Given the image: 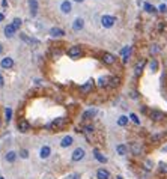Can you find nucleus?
Segmentation results:
<instances>
[{"instance_id": "cd10ccee", "label": "nucleus", "mask_w": 167, "mask_h": 179, "mask_svg": "<svg viewBox=\"0 0 167 179\" xmlns=\"http://www.w3.org/2000/svg\"><path fill=\"white\" fill-rule=\"evenodd\" d=\"M131 151L134 152V155H139V154H140V146H139L137 143H132V144H131Z\"/></svg>"}, {"instance_id": "0eeeda50", "label": "nucleus", "mask_w": 167, "mask_h": 179, "mask_svg": "<svg viewBox=\"0 0 167 179\" xmlns=\"http://www.w3.org/2000/svg\"><path fill=\"white\" fill-rule=\"evenodd\" d=\"M0 66H2L3 69H9V68L14 66V60H12L11 57H3L2 62H0Z\"/></svg>"}, {"instance_id": "72a5a7b5", "label": "nucleus", "mask_w": 167, "mask_h": 179, "mask_svg": "<svg viewBox=\"0 0 167 179\" xmlns=\"http://www.w3.org/2000/svg\"><path fill=\"white\" fill-rule=\"evenodd\" d=\"M20 155H21V158H27L29 157V152L26 149H23V151H20Z\"/></svg>"}, {"instance_id": "6e6552de", "label": "nucleus", "mask_w": 167, "mask_h": 179, "mask_svg": "<svg viewBox=\"0 0 167 179\" xmlns=\"http://www.w3.org/2000/svg\"><path fill=\"white\" fill-rule=\"evenodd\" d=\"M51 155V149H50V146H42L41 148V151H39V157H41L42 160H47L48 157Z\"/></svg>"}, {"instance_id": "dca6fc26", "label": "nucleus", "mask_w": 167, "mask_h": 179, "mask_svg": "<svg viewBox=\"0 0 167 179\" xmlns=\"http://www.w3.org/2000/svg\"><path fill=\"white\" fill-rule=\"evenodd\" d=\"M92 88H93V80H89L86 85H83V86L80 88V92H82V93H89V92L92 90Z\"/></svg>"}, {"instance_id": "ea45409f", "label": "nucleus", "mask_w": 167, "mask_h": 179, "mask_svg": "<svg viewBox=\"0 0 167 179\" xmlns=\"http://www.w3.org/2000/svg\"><path fill=\"white\" fill-rule=\"evenodd\" d=\"M3 18H5V17H3V14H0V21H3Z\"/></svg>"}, {"instance_id": "4be33fe9", "label": "nucleus", "mask_w": 167, "mask_h": 179, "mask_svg": "<svg viewBox=\"0 0 167 179\" xmlns=\"http://www.w3.org/2000/svg\"><path fill=\"white\" fill-rule=\"evenodd\" d=\"M17 160V152H14V151H9L8 154H6V161H9V163H14Z\"/></svg>"}, {"instance_id": "7ed1b4c3", "label": "nucleus", "mask_w": 167, "mask_h": 179, "mask_svg": "<svg viewBox=\"0 0 167 179\" xmlns=\"http://www.w3.org/2000/svg\"><path fill=\"white\" fill-rule=\"evenodd\" d=\"M68 56H69V57H72V59L80 57V56H82V48H80L78 45H72V47L68 50Z\"/></svg>"}, {"instance_id": "412c9836", "label": "nucleus", "mask_w": 167, "mask_h": 179, "mask_svg": "<svg viewBox=\"0 0 167 179\" xmlns=\"http://www.w3.org/2000/svg\"><path fill=\"white\" fill-rule=\"evenodd\" d=\"M119 85H121V77H112L110 78V85H109L110 88H118Z\"/></svg>"}, {"instance_id": "f704fd0d", "label": "nucleus", "mask_w": 167, "mask_h": 179, "mask_svg": "<svg viewBox=\"0 0 167 179\" xmlns=\"http://www.w3.org/2000/svg\"><path fill=\"white\" fill-rule=\"evenodd\" d=\"M158 51H160V50L157 48V45H152V48H151V53H152V54H157Z\"/></svg>"}, {"instance_id": "58836bf2", "label": "nucleus", "mask_w": 167, "mask_h": 179, "mask_svg": "<svg viewBox=\"0 0 167 179\" xmlns=\"http://www.w3.org/2000/svg\"><path fill=\"white\" fill-rule=\"evenodd\" d=\"M3 85H5V83H3V77H2V75H0V88H2V86H3Z\"/></svg>"}, {"instance_id": "c85d7f7f", "label": "nucleus", "mask_w": 167, "mask_h": 179, "mask_svg": "<svg viewBox=\"0 0 167 179\" xmlns=\"http://www.w3.org/2000/svg\"><path fill=\"white\" fill-rule=\"evenodd\" d=\"M5 116H6V121H8V122L12 119V108H11V107H8V108H6V111H5Z\"/></svg>"}, {"instance_id": "e433bc0d", "label": "nucleus", "mask_w": 167, "mask_h": 179, "mask_svg": "<svg viewBox=\"0 0 167 179\" xmlns=\"http://www.w3.org/2000/svg\"><path fill=\"white\" fill-rule=\"evenodd\" d=\"M160 166H161V172H167V166H166V164H163V163H161Z\"/></svg>"}, {"instance_id": "4468645a", "label": "nucleus", "mask_w": 167, "mask_h": 179, "mask_svg": "<svg viewBox=\"0 0 167 179\" xmlns=\"http://www.w3.org/2000/svg\"><path fill=\"white\" fill-rule=\"evenodd\" d=\"M18 130H20L21 133H27V131L30 130L29 122H27V121H20V122H18Z\"/></svg>"}, {"instance_id": "c756f323", "label": "nucleus", "mask_w": 167, "mask_h": 179, "mask_svg": "<svg viewBox=\"0 0 167 179\" xmlns=\"http://www.w3.org/2000/svg\"><path fill=\"white\" fill-rule=\"evenodd\" d=\"M129 119H131V121H132V122H134L135 125H140V119L137 118V114H134V113H131V114H129Z\"/></svg>"}, {"instance_id": "bb28decb", "label": "nucleus", "mask_w": 167, "mask_h": 179, "mask_svg": "<svg viewBox=\"0 0 167 179\" xmlns=\"http://www.w3.org/2000/svg\"><path fill=\"white\" fill-rule=\"evenodd\" d=\"M128 121H129V119H128L126 116H119V119H118V125H119V127H125L126 124H128Z\"/></svg>"}, {"instance_id": "4c0bfd02", "label": "nucleus", "mask_w": 167, "mask_h": 179, "mask_svg": "<svg viewBox=\"0 0 167 179\" xmlns=\"http://www.w3.org/2000/svg\"><path fill=\"white\" fill-rule=\"evenodd\" d=\"M160 138H161V135H160V134H157V135H154V137H152V140H154V141H157V140H160Z\"/></svg>"}, {"instance_id": "9b49d317", "label": "nucleus", "mask_w": 167, "mask_h": 179, "mask_svg": "<svg viewBox=\"0 0 167 179\" xmlns=\"http://www.w3.org/2000/svg\"><path fill=\"white\" fill-rule=\"evenodd\" d=\"M17 32V29H15V26L11 23V24H8L6 27H5V35L8 36V38H11V36H14V33Z\"/></svg>"}, {"instance_id": "393cba45", "label": "nucleus", "mask_w": 167, "mask_h": 179, "mask_svg": "<svg viewBox=\"0 0 167 179\" xmlns=\"http://www.w3.org/2000/svg\"><path fill=\"white\" fill-rule=\"evenodd\" d=\"M95 114H96V110H95V108H90V110H87V111H84V113H83V119L93 118Z\"/></svg>"}, {"instance_id": "f257e3e1", "label": "nucleus", "mask_w": 167, "mask_h": 179, "mask_svg": "<svg viewBox=\"0 0 167 179\" xmlns=\"http://www.w3.org/2000/svg\"><path fill=\"white\" fill-rule=\"evenodd\" d=\"M116 24V18L113 17V15H102L101 17V26L104 27V29H110V27H113Z\"/></svg>"}, {"instance_id": "5701e85b", "label": "nucleus", "mask_w": 167, "mask_h": 179, "mask_svg": "<svg viewBox=\"0 0 167 179\" xmlns=\"http://www.w3.org/2000/svg\"><path fill=\"white\" fill-rule=\"evenodd\" d=\"M29 6L32 9V15H36V11H38V2L36 0H29Z\"/></svg>"}, {"instance_id": "2eb2a0df", "label": "nucleus", "mask_w": 167, "mask_h": 179, "mask_svg": "<svg viewBox=\"0 0 167 179\" xmlns=\"http://www.w3.org/2000/svg\"><path fill=\"white\" fill-rule=\"evenodd\" d=\"M116 152H118V155H121V157H125L126 154H128V148H126V144H118L116 146Z\"/></svg>"}, {"instance_id": "f03ea898", "label": "nucleus", "mask_w": 167, "mask_h": 179, "mask_svg": "<svg viewBox=\"0 0 167 179\" xmlns=\"http://www.w3.org/2000/svg\"><path fill=\"white\" fill-rule=\"evenodd\" d=\"M84 155H86V152H84L83 148H77L74 152H72V155H71V160L74 161V163H78V161H82L84 158Z\"/></svg>"}, {"instance_id": "a211bd4d", "label": "nucleus", "mask_w": 167, "mask_h": 179, "mask_svg": "<svg viewBox=\"0 0 167 179\" xmlns=\"http://www.w3.org/2000/svg\"><path fill=\"white\" fill-rule=\"evenodd\" d=\"M110 85V77H99L98 78V86L99 88H105Z\"/></svg>"}, {"instance_id": "c9c22d12", "label": "nucleus", "mask_w": 167, "mask_h": 179, "mask_svg": "<svg viewBox=\"0 0 167 179\" xmlns=\"http://www.w3.org/2000/svg\"><path fill=\"white\" fill-rule=\"evenodd\" d=\"M158 9H160V12H167V6H166V5H160V8H158Z\"/></svg>"}, {"instance_id": "aec40b11", "label": "nucleus", "mask_w": 167, "mask_h": 179, "mask_svg": "<svg viewBox=\"0 0 167 179\" xmlns=\"http://www.w3.org/2000/svg\"><path fill=\"white\" fill-rule=\"evenodd\" d=\"M129 53H131V47H124L122 50H121V54H122V57H124V62H128V57H129Z\"/></svg>"}, {"instance_id": "f3484780", "label": "nucleus", "mask_w": 167, "mask_h": 179, "mask_svg": "<svg viewBox=\"0 0 167 179\" xmlns=\"http://www.w3.org/2000/svg\"><path fill=\"white\" fill-rule=\"evenodd\" d=\"M65 122H66V119H65V118H59V119H56V121L50 125V128H60V127H63V125H65Z\"/></svg>"}, {"instance_id": "37998d69", "label": "nucleus", "mask_w": 167, "mask_h": 179, "mask_svg": "<svg viewBox=\"0 0 167 179\" xmlns=\"http://www.w3.org/2000/svg\"><path fill=\"white\" fill-rule=\"evenodd\" d=\"M0 179H5V178H2V176H0Z\"/></svg>"}, {"instance_id": "2f4dec72", "label": "nucleus", "mask_w": 167, "mask_h": 179, "mask_svg": "<svg viewBox=\"0 0 167 179\" xmlns=\"http://www.w3.org/2000/svg\"><path fill=\"white\" fill-rule=\"evenodd\" d=\"M21 23H23V21H21V20H20V18H15V20H14V21H12V24H14V26H15V29H17V30H18V29H20V26H21Z\"/></svg>"}, {"instance_id": "423d86ee", "label": "nucleus", "mask_w": 167, "mask_h": 179, "mask_svg": "<svg viewBox=\"0 0 167 179\" xmlns=\"http://www.w3.org/2000/svg\"><path fill=\"white\" fill-rule=\"evenodd\" d=\"M102 62H104L105 65H113V63L116 62V57H115L113 54H110V53H104V54H102Z\"/></svg>"}, {"instance_id": "6ab92c4d", "label": "nucleus", "mask_w": 167, "mask_h": 179, "mask_svg": "<svg viewBox=\"0 0 167 179\" xmlns=\"http://www.w3.org/2000/svg\"><path fill=\"white\" fill-rule=\"evenodd\" d=\"M93 155H95V158H96L99 163H102V164H104V163H107V158H105V157H104V155L98 151V149H95V151H93Z\"/></svg>"}, {"instance_id": "a878e982", "label": "nucleus", "mask_w": 167, "mask_h": 179, "mask_svg": "<svg viewBox=\"0 0 167 179\" xmlns=\"http://www.w3.org/2000/svg\"><path fill=\"white\" fill-rule=\"evenodd\" d=\"M145 65H146V60H145V59H142V60H140V62L137 63V66H135V74H140Z\"/></svg>"}, {"instance_id": "a19ab883", "label": "nucleus", "mask_w": 167, "mask_h": 179, "mask_svg": "<svg viewBox=\"0 0 167 179\" xmlns=\"http://www.w3.org/2000/svg\"><path fill=\"white\" fill-rule=\"evenodd\" d=\"M74 2H77V3H82V2H84V0H74Z\"/></svg>"}, {"instance_id": "20e7f679", "label": "nucleus", "mask_w": 167, "mask_h": 179, "mask_svg": "<svg viewBox=\"0 0 167 179\" xmlns=\"http://www.w3.org/2000/svg\"><path fill=\"white\" fill-rule=\"evenodd\" d=\"M149 116H151V119H152V121H155V122H158V121H163V119H164V113H163V111H160V110H152Z\"/></svg>"}, {"instance_id": "7c9ffc66", "label": "nucleus", "mask_w": 167, "mask_h": 179, "mask_svg": "<svg viewBox=\"0 0 167 179\" xmlns=\"http://www.w3.org/2000/svg\"><path fill=\"white\" fill-rule=\"evenodd\" d=\"M157 69H158V62H157V60H152V62H151V71L155 72Z\"/></svg>"}, {"instance_id": "1a4fd4ad", "label": "nucleus", "mask_w": 167, "mask_h": 179, "mask_svg": "<svg viewBox=\"0 0 167 179\" xmlns=\"http://www.w3.org/2000/svg\"><path fill=\"white\" fill-rule=\"evenodd\" d=\"M60 11H62L63 14H69V12L72 11V5H71L68 0H65V2H62V5H60Z\"/></svg>"}, {"instance_id": "9d476101", "label": "nucleus", "mask_w": 167, "mask_h": 179, "mask_svg": "<svg viewBox=\"0 0 167 179\" xmlns=\"http://www.w3.org/2000/svg\"><path fill=\"white\" fill-rule=\"evenodd\" d=\"M96 178L98 179H110V172L105 169H98L96 172Z\"/></svg>"}, {"instance_id": "b1692460", "label": "nucleus", "mask_w": 167, "mask_h": 179, "mask_svg": "<svg viewBox=\"0 0 167 179\" xmlns=\"http://www.w3.org/2000/svg\"><path fill=\"white\" fill-rule=\"evenodd\" d=\"M143 8H145V11H146V12H149V14H155V12H157V8H155V6H152L151 3H145V5H143Z\"/></svg>"}, {"instance_id": "ddd939ff", "label": "nucleus", "mask_w": 167, "mask_h": 179, "mask_svg": "<svg viewBox=\"0 0 167 179\" xmlns=\"http://www.w3.org/2000/svg\"><path fill=\"white\" fill-rule=\"evenodd\" d=\"M74 143V138L71 137V135H65L63 138H62V141H60V146L62 148H68V146H71Z\"/></svg>"}, {"instance_id": "473e14b6", "label": "nucleus", "mask_w": 167, "mask_h": 179, "mask_svg": "<svg viewBox=\"0 0 167 179\" xmlns=\"http://www.w3.org/2000/svg\"><path fill=\"white\" fill-rule=\"evenodd\" d=\"M84 133H87V134H90V133H93V127H90V125H87V127H84Z\"/></svg>"}, {"instance_id": "39448f33", "label": "nucleus", "mask_w": 167, "mask_h": 179, "mask_svg": "<svg viewBox=\"0 0 167 179\" xmlns=\"http://www.w3.org/2000/svg\"><path fill=\"white\" fill-rule=\"evenodd\" d=\"M84 27V20L83 18H75L74 23H72V30L74 32H80Z\"/></svg>"}, {"instance_id": "79ce46f5", "label": "nucleus", "mask_w": 167, "mask_h": 179, "mask_svg": "<svg viewBox=\"0 0 167 179\" xmlns=\"http://www.w3.org/2000/svg\"><path fill=\"white\" fill-rule=\"evenodd\" d=\"M116 179H124V178H122V176H118V178H116Z\"/></svg>"}, {"instance_id": "f8f14e48", "label": "nucleus", "mask_w": 167, "mask_h": 179, "mask_svg": "<svg viewBox=\"0 0 167 179\" xmlns=\"http://www.w3.org/2000/svg\"><path fill=\"white\" fill-rule=\"evenodd\" d=\"M50 35L54 36V38H60V36L65 35V32H63L62 29H59V27H51V29H50Z\"/></svg>"}]
</instances>
